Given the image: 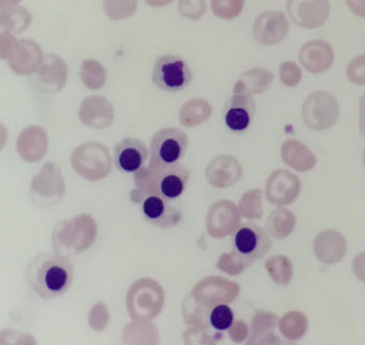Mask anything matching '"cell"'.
I'll return each mask as SVG.
<instances>
[{
    "label": "cell",
    "instance_id": "obj_13",
    "mask_svg": "<svg viewBox=\"0 0 365 345\" xmlns=\"http://www.w3.org/2000/svg\"><path fill=\"white\" fill-rule=\"evenodd\" d=\"M43 58L38 44L31 39H21L8 59V64L16 75L31 76L39 69Z\"/></svg>",
    "mask_w": 365,
    "mask_h": 345
},
{
    "label": "cell",
    "instance_id": "obj_20",
    "mask_svg": "<svg viewBox=\"0 0 365 345\" xmlns=\"http://www.w3.org/2000/svg\"><path fill=\"white\" fill-rule=\"evenodd\" d=\"M272 189L276 191L278 201L281 203H289L299 195L301 182L297 176L287 171L277 172Z\"/></svg>",
    "mask_w": 365,
    "mask_h": 345
},
{
    "label": "cell",
    "instance_id": "obj_35",
    "mask_svg": "<svg viewBox=\"0 0 365 345\" xmlns=\"http://www.w3.org/2000/svg\"><path fill=\"white\" fill-rule=\"evenodd\" d=\"M7 129L0 124V149L5 146L6 142H7Z\"/></svg>",
    "mask_w": 365,
    "mask_h": 345
},
{
    "label": "cell",
    "instance_id": "obj_16",
    "mask_svg": "<svg viewBox=\"0 0 365 345\" xmlns=\"http://www.w3.org/2000/svg\"><path fill=\"white\" fill-rule=\"evenodd\" d=\"M48 147V138L45 130L31 126L23 130L19 136L18 151L25 161L35 163L43 159Z\"/></svg>",
    "mask_w": 365,
    "mask_h": 345
},
{
    "label": "cell",
    "instance_id": "obj_24",
    "mask_svg": "<svg viewBox=\"0 0 365 345\" xmlns=\"http://www.w3.org/2000/svg\"><path fill=\"white\" fill-rule=\"evenodd\" d=\"M207 5L205 0H180L178 11L190 20H199L205 14Z\"/></svg>",
    "mask_w": 365,
    "mask_h": 345
},
{
    "label": "cell",
    "instance_id": "obj_27",
    "mask_svg": "<svg viewBox=\"0 0 365 345\" xmlns=\"http://www.w3.org/2000/svg\"><path fill=\"white\" fill-rule=\"evenodd\" d=\"M280 79L285 86H297L302 79V71L294 62H284L280 67Z\"/></svg>",
    "mask_w": 365,
    "mask_h": 345
},
{
    "label": "cell",
    "instance_id": "obj_21",
    "mask_svg": "<svg viewBox=\"0 0 365 345\" xmlns=\"http://www.w3.org/2000/svg\"><path fill=\"white\" fill-rule=\"evenodd\" d=\"M104 11L112 20H125L138 9V0H105Z\"/></svg>",
    "mask_w": 365,
    "mask_h": 345
},
{
    "label": "cell",
    "instance_id": "obj_30",
    "mask_svg": "<svg viewBox=\"0 0 365 345\" xmlns=\"http://www.w3.org/2000/svg\"><path fill=\"white\" fill-rule=\"evenodd\" d=\"M354 275L356 279L365 284V252L358 254L352 263Z\"/></svg>",
    "mask_w": 365,
    "mask_h": 345
},
{
    "label": "cell",
    "instance_id": "obj_33",
    "mask_svg": "<svg viewBox=\"0 0 365 345\" xmlns=\"http://www.w3.org/2000/svg\"><path fill=\"white\" fill-rule=\"evenodd\" d=\"M22 0H0V11L20 5Z\"/></svg>",
    "mask_w": 365,
    "mask_h": 345
},
{
    "label": "cell",
    "instance_id": "obj_1",
    "mask_svg": "<svg viewBox=\"0 0 365 345\" xmlns=\"http://www.w3.org/2000/svg\"><path fill=\"white\" fill-rule=\"evenodd\" d=\"M26 281L36 294L53 300L66 294L74 279V265L58 252L36 256L26 269Z\"/></svg>",
    "mask_w": 365,
    "mask_h": 345
},
{
    "label": "cell",
    "instance_id": "obj_17",
    "mask_svg": "<svg viewBox=\"0 0 365 345\" xmlns=\"http://www.w3.org/2000/svg\"><path fill=\"white\" fill-rule=\"evenodd\" d=\"M283 154L285 161L297 171H309L317 164L314 153L306 145L297 141L285 143Z\"/></svg>",
    "mask_w": 365,
    "mask_h": 345
},
{
    "label": "cell",
    "instance_id": "obj_28",
    "mask_svg": "<svg viewBox=\"0 0 365 345\" xmlns=\"http://www.w3.org/2000/svg\"><path fill=\"white\" fill-rule=\"evenodd\" d=\"M307 319L304 315L294 314L292 315L291 319L287 321V334L292 338H299L305 334L307 329Z\"/></svg>",
    "mask_w": 365,
    "mask_h": 345
},
{
    "label": "cell",
    "instance_id": "obj_4",
    "mask_svg": "<svg viewBox=\"0 0 365 345\" xmlns=\"http://www.w3.org/2000/svg\"><path fill=\"white\" fill-rule=\"evenodd\" d=\"M339 115V102L330 92H314L304 104V121L308 128L317 131L331 129L336 124Z\"/></svg>",
    "mask_w": 365,
    "mask_h": 345
},
{
    "label": "cell",
    "instance_id": "obj_29",
    "mask_svg": "<svg viewBox=\"0 0 365 345\" xmlns=\"http://www.w3.org/2000/svg\"><path fill=\"white\" fill-rule=\"evenodd\" d=\"M18 39L14 34L0 33V60H8L11 56Z\"/></svg>",
    "mask_w": 365,
    "mask_h": 345
},
{
    "label": "cell",
    "instance_id": "obj_26",
    "mask_svg": "<svg viewBox=\"0 0 365 345\" xmlns=\"http://www.w3.org/2000/svg\"><path fill=\"white\" fill-rule=\"evenodd\" d=\"M102 67L98 62L93 60H87L81 66V76L86 86L94 88L98 79H102Z\"/></svg>",
    "mask_w": 365,
    "mask_h": 345
},
{
    "label": "cell",
    "instance_id": "obj_6",
    "mask_svg": "<svg viewBox=\"0 0 365 345\" xmlns=\"http://www.w3.org/2000/svg\"><path fill=\"white\" fill-rule=\"evenodd\" d=\"M188 136L178 128H163L154 134L150 143V159L161 164L180 163L185 156Z\"/></svg>",
    "mask_w": 365,
    "mask_h": 345
},
{
    "label": "cell",
    "instance_id": "obj_5",
    "mask_svg": "<svg viewBox=\"0 0 365 345\" xmlns=\"http://www.w3.org/2000/svg\"><path fill=\"white\" fill-rule=\"evenodd\" d=\"M232 249L243 260L254 262L265 256L272 247V239L263 227L255 223L241 225L232 239Z\"/></svg>",
    "mask_w": 365,
    "mask_h": 345
},
{
    "label": "cell",
    "instance_id": "obj_3",
    "mask_svg": "<svg viewBox=\"0 0 365 345\" xmlns=\"http://www.w3.org/2000/svg\"><path fill=\"white\" fill-rule=\"evenodd\" d=\"M192 79V69L182 56L167 54L159 56L153 69V83L165 92L186 89Z\"/></svg>",
    "mask_w": 365,
    "mask_h": 345
},
{
    "label": "cell",
    "instance_id": "obj_7",
    "mask_svg": "<svg viewBox=\"0 0 365 345\" xmlns=\"http://www.w3.org/2000/svg\"><path fill=\"white\" fill-rule=\"evenodd\" d=\"M132 201L140 204V212L146 222L160 229H173L182 218V211L170 201L154 194H131Z\"/></svg>",
    "mask_w": 365,
    "mask_h": 345
},
{
    "label": "cell",
    "instance_id": "obj_11",
    "mask_svg": "<svg viewBox=\"0 0 365 345\" xmlns=\"http://www.w3.org/2000/svg\"><path fill=\"white\" fill-rule=\"evenodd\" d=\"M289 31V21L283 12L266 11L257 19L254 38L259 45L272 46L284 41Z\"/></svg>",
    "mask_w": 365,
    "mask_h": 345
},
{
    "label": "cell",
    "instance_id": "obj_22",
    "mask_svg": "<svg viewBox=\"0 0 365 345\" xmlns=\"http://www.w3.org/2000/svg\"><path fill=\"white\" fill-rule=\"evenodd\" d=\"M211 6L216 16L232 20L242 11L245 0H211Z\"/></svg>",
    "mask_w": 365,
    "mask_h": 345
},
{
    "label": "cell",
    "instance_id": "obj_2",
    "mask_svg": "<svg viewBox=\"0 0 365 345\" xmlns=\"http://www.w3.org/2000/svg\"><path fill=\"white\" fill-rule=\"evenodd\" d=\"M190 176V170L182 164H161L150 159L148 167L136 172V189L132 193L159 195L175 201L184 194Z\"/></svg>",
    "mask_w": 365,
    "mask_h": 345
},
{
    "label": "cell",
    "instance_id": "obj_19",
    "mask_svg": "<svg viewBox=\"0 0 365 345\" xmlns=\"http://www.w3.org/2000/svg\"><path fill=\"white\" fill-rule=\"evenodd\" d=\"M61 178L58 169L53 164H47L43 166V170L38 176L34 178L31 182V191H33L34 201L45 197L50 191L58 189Z\"/></svg>",
    "mask_w": 365,
    "mask_h": 345
},
{
    "label": "cell",
    "instance_id": "obj_15",
    "mask_svg": "<svg viewBox=\"0 0 365 345\" xmlns=\"http://www.w3.org/2000/svg\"><path fill=\"white\" fill-rule=\"evenodd\" d=\"M347 243L341 233L327 229L314 241V254L324 264H335L345 256Z\"/></svg>",
    "mask_w": 365,
    "mask_h": 345
},
{
    "label": "cell",
    "instance_id": "obj_34",
    "mask_svg": "<svg viewBox=\"0 0 365 345\" xmlns=\"http://www.w3.org/2000/svg\"><path fill=\"white\" fill-rule=\"evenodd\" d=\"M173 0H145V3L148 4L150 7L160 8L171 4Z\"/></svg>",
    "mask_w": 365,
    "mask_h": 345
},
{
    "label": "cell",
    "instance_id": "obj_23",
    "mask_svg": "<svg viewBox=\"0 0 365 345\" xmlns=\"http://www.w3.org/2000/svg\"><path fill=\"white\" fill-rule=\"evenodd\" d=\"M234 321V313L227 305H217L210 314V323L217 331H226L230 329Z\"/></svg>",
    "mask_w": 365,
    "mask_h": 345
},
{
    "label": "cell",
    "instance_id": "obj_14",
    "mask_svg": "<svg viewBox=\"0 0 365 345\" xmlns=\"http://www.w3.org/2000/svg\"><path fill=\"white\" fill-rule=\"evenodd\" d=\"M299 62L310 74H322L334 64L335 54L332 46L324 41H312L299 51Z\"/></svg>",
    "mask_w": 365,
    "mask_h": 345
},
{
    "label": "cell",
    "instance_id": "obj_18",
    "mask_svg": "<svg viewBox=\"0 0 365 345\" xmlns=\"http://www.w3.org/2000/svg\"><path fill=\"white\" fill-rule=\"evenodd\" d=\"M33 16L24 7L10 8L0 11V33L21 34L29 29Z\"/></svg>",
    "mask_w": 365,
    "mask_h": 345
},
{
    "label": "cell",
    "instance_id": "obj_10",
    "mask_svg": "<svg viewBox=\"0 0 365 345\" xmlns=\"http://www.w3.org/2000/svg\"><path fill=\"white\" fill-rule=\"evenodd\" d=\"M255 111L257 104L253 99L245 94H235L224 104V124L232 134H245L253 124Z\"/></svg>",
    "mask_w": 365,
    "mask_h": 345
},
{
    "label": "cell",
    "instance_id": "obj_32",
    "mask_svg": "<svg viewBox=\"0 0 365 345\" xmlns=\"http://www.w3.org/2000/svg\"><path fill=\"white\" fill-rule=\"evenodd\" d=\"M359 129L361 136L365 138V94L361 96L359 102Z\"/></svg>",
    "mask_w": 365,
    "mask_h": 345
},
{
    "label": "cell",
    "instance_id": "obj_31",
    "mask_svg": "<svg viewBox=\"0 0 365 345\" xmlns=\"http://www.w3.org/2000/svg\"><path fill=\"white\" fill-rule=\"evenodd\" d=\"M346 4L354 16L365 19V0H346Z\"/></svg>",
    "mask_w": 365,
    "mask_h": 345
},
{
    "label": "cell",
    "instance_id": "obj_9",
    "mask_svg": "<svg viewBox=\"0 0 365 345\" xmlns=\"http://www.w3.org/2000/svg\"><path fill=\"white\" fill-rule=\"evenodd\" d=\"M66 79V63L56 54H48L39 69L31 75V83L37 91L54 94L64 87Z\"/></svg>",
    "mask_w": 365,
    "mask_h": 345
},
{
    "label": "cell",
    "instance_id": "obj_12",
    "mask_svg": "<svg viewBox=\"0 0 365 345\" xmlns=\"http://www.w3.org/2000/svg\"><path fill=\"white\" fill-rule=\"evenodd\" d=\"M148 159V149L143 141L135 138L123 139L114 147L116 167L125 174H136Z\"/></svg>",
    "mask_w": 365,
    "mask_h": 345
},
{
    "label": "cell",
    "instance_id": "obj_25",
    "mask_svg": "<svg viewBox=\"0 0 365 345\" xmlns=\"http://www.w3.org/2000/svg\"><path fill=\"white\" fill-rule=\"evenodd\" d=\"M346 74L350 83L356 86H365V54H361L350 61Z\"/></svg>",
    "mask_w": 365,
    "mask_h": 345
},
{
    "label": "cell",
    "instance_id": "obj_8",
    "mask_svg": "<svg viewBox=\"0 0 365 345\" xmlns=\"http://www.w3.org/2000/svg\"><path fill=\"white\" fill-rule=\"evenodd\" d=\"M287 14L293 23L305 29L322 26L330 18L329 0H289Z\"/></svg>",
    "mask_w": 365,
    "mask_h": 345
},
{
    "label": "cell",
    "instance_id": "obj_36",
    "mask_svg": "<svg viewBox=\"0 0 365 345\" xmlns=\"http://www.w3.org/2000/svg\"><path fill=\"white\" fill-rule=\"evenodd\" d=\"M363 163H364V166H365V149H364V153H363Z\"/></svg>",
    "mask_w": 365,
    "mask_h": 345
}]
</instances>
